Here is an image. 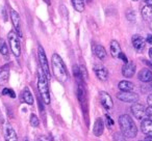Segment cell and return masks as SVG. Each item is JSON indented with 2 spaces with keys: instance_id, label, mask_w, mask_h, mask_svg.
<instances>
[{
  "instance_id": "obj_1",
  "label": "cell",
  "mask_w": 152,
  "mask_h": 141,
  "mask_svg": "<svg viewBox=\"0 0 152 141\" xmlns=\"http://www.w3.org/2000/svg\"><path fill=\"white\" fill-rule=\"evenodd\" d=\"M51 67H52V73L54 77L61 83H66L69 79L68 69L64 62L63 58L58 54L54 53L51 57Z\"/></svg>"
},
{
  "instance_id": "obj_2",
  "label": "cell",
  "mask_w": 152,
  "mask_h": 141,
  "mask_svg": "<svg viewBox=\"0 0 152 141\" xmlns=\"http://www.w3.org/2000/svg\"><path fill=\"white\" fill-rule=\"evenodd\" d=\"M119 126L121 132L126 138H134L137 135V128L128 114H123L119 117Z\"/></svg>"
},
{
  "instance_id": "obj_3",
  "label": "cell",
  "mask_w": 152,
  "mask_h": 141,
  "mask_svg": "<svg viewBox=\"0 0 152 141\" xmlns=\"http://www.w3.org/2000/svg\"><path fill=\"white\" fill-rule=\"evenodd\" d=\"M38 89L41 95V99L44 101V103L46 104V105H49L51 99H50V90H49L48 78H47L46 75L44 74L42 69H39V73H38Z\"/></svg>"
},
{
  "instance_id": "obj_4",
  "label": "cell",
  "mask_w": 152,
  "mask_h": 141,
  "mask_svg": "<svg viewBox=\"0 0 152 141\" xmlns=\"http://www.w3.org/2000/svg\"><path fill=\"white\" fill-rule=\"evenodd\" d=\"M20 36L15 30H12L7 34V40H9L10 48H11L13 54L16 57H19L21 55V44H20Z\"/></svg>"
},
{
  "instance_id": "obj_5",
  "label": "cell",
  "mask_w": 152,
  "mask_h": 141,
  "mask_svg": "<svg viewBox=\"0 0 152 141\" xmlns=\"http://www.w3.org/2000/svg\"><path fill=\"white\" fill-rule=\"evenodd\" d=\"M77 97H78V101L81 105V108L85 111L86 118L88 119V102L85 81H77Z\"/></svg>"
},
{
  "instance_id": "obj_6",
  "label": "cell",
  "mask_w": 152,
  "mask_h": 141,
  "mask_svg": "<svg viewBox=\"0 0 152 141\" xmlns=\"http://www.w3.org/2000/svg\"><path fill=\"white\" fill-rule=\"evenodd\" d=\"M38 58H39V62H40L41 69L44 72V74L46 75V77L48 78V80H50V69H49V63H48V59H47L46 53L44 51L41 45H39L38 47Z\"/></svg>"
},
{
  "instance_id": "obj_7",
  "label": "cell",
  "mask_w": 152,
  "mask_h": 141,
  "mask_svg": "<svg viewBox=\"0 0 152 141\" xmlns=\"http://www.w3.org/2000/svg\"><path fill=\"white\" fill-rule=\"evenodd\" d=\"M117 99L125 103H137L139 95L133 91H120L117 93Z\"/></svg>"
},
{
  "instance_id": "obj_8",
  "label": "cell",
  "mask_w": 152,
  "mask_h": 141,
  "mask_svg": "<svg viewBox=\"0 0 152 141\" xmlns=\"http://www.w3.org/2000/svg\"><path fill=\"white\" fill-rule=\"evenodd\" d=\"M130 111L137 119H144L146 116V108L142 104L133 103L130 108Z\"/></svg>"
},
{
  "instance_id": "obj_9",
  "label": "cell",
  "mask_w": 152,
  "mask_h": 141,
  "mask_svg": "<svg viewBox=\"0 0 152 141\" xmlns=\"http://www.w3.org/2000/svg\"><path fill=\"white\" fill-rule=\"evenodd\" d=\"M99 100L101 105L103 106L104 109L110 110L114 106V102H113L112 97L110 95V93H107L106 91H100L99 93Z\"/></svg>"
},
{
  "instance_id": "obj_10",
  "label": "cell",
  "mask_w": 152,
  "mask_h": 141,
  "mask_svg": "<svg viewBox=\"0 0 152 141\" xmlns=\"http://www.w3.org/2000/svg\"><path fill=\"white\" fill-rule=\"evenodd\" d=\"M131 43H132V46L137 52H142V51L145 49L146 46V40L143 36H141L140 34H134L131 38Z\"/></svg>"
},
{
  "instance_id": "obj_11",
  "label": "cell",
  "mask_w": 152,
  "mask_h": 141,
  "mask_svg": "<svg viewBox=\"0 0 152 141\" xmlns=\"http://www.w3.org/2000/svg\"><path fill=\"white\" fill-rule=\"evenodd\" d=\"M11 19L13 26L15 28V31L18 33V35L21 38L22 36V30H21V23H20V16L18 14V12L12 9L11 11Z\"/></svg>"
},
{
  "instance_id": "obj_12",
  "label": "cell",
  "mask_w": 152,
  "mask_h": 141,
  "mask_svg": "<svg viewBox=\"0 0 152 141\" xmlns=\"http://www.w3.org/2000/svg\"><path fill=\"white\" fill-rule=\"evenodd\" d=\"M94 73H95L96 77L99 79L100 81H106L108 79V72L103 65L97 64L94 67Z\"/></svg>"
},
{
  "instance_id": "obj_13",
  "label": "cell",
  "mask_w": 152,
  "mask_h": 141,
  "mask_svg": "<svg viewBox=\"0 0 152 141\" xmlns=\"http://www.w3.org/2000/svg\"><path fill=\"white\" fill-rule=\"evenodd\" d=\"M4 139L5 141H18V136L15 129L11 124H5L4 128Z\"/></svg>"
},
{
  "instance_id": "obj_14",
  "label": "cell",
  "mask_w": 152,
  "mask_h": 141,
  "mask_svg": "<svg viewBox=\"0 0 152 141\" xmlns=\"http://www.w3.org/2000/svg\"><path fill=\"white\" fill-rule=\"evenodd\" d=\"M135 73V65L133 62H127L122 67V75L125 78H131L134 76Z\"/></svg>"
},
{
  "instance_id": "obj_15",
  "label": "cell",
  "mask_w": 152,
  "mask_h": 141,
  "mask_svg": "<svg viewBox=\"0 0 152 141\" xmlns=\"http://www.w3.org/2000/svg\"><path fill=\"white\" fill-rule=\"evenodd\" d=\"M93 52L95 54V56L97 58H99L100 60H104L107 56V53H106V50L102 45L99 44H94L93 45Z\"/></svg>"
},
{
  "instance_id": "obj_16",
  "label": "cell",
  "mask_w": 152,
  "mask_h": 141,
  "mask_svg": "<svg viewBox=\"0 0 152 141\" xmlns=\"http://www.w3.org/2000/svg\"><path fill=\"white\" fill-rule=\"evenodd\" d=\"M137 78H139L140 81H142L144 83L152 82V72L148 69H143L139 72Z\"/></svg>"
},
{
  "instance_id": "obj_17",
  "label": "cell",
  "mask_w": 152,
  "mask_h": 141,
  "mask_svg": "<svg viewBox=\"0 0 152 141\" xmlns=\"http://www.w3.org/2000/svg\"><path fill=\"white\" fill-rule=\"evenodd\" d=\"M104 131V121L102 118H97L94 124L93 127V134L95 135L96 137H100L102 134H103Z\"/></svg>"
},
{
  "instance_id": "obj_18",
  "label": "cell",
  "mask_w": 152,
  "mask_h": 141,
  "mask_svg": "<svg viewBox=\"0 0 152 141\" xmlns=\"http://www.w3.org/2000/svg\"><path fill=\"white\" fill-rule=\"evenodd\" d=\"M141 130L146 136L152 137V120L148 119V118H145V119L142 120Z\"/></svg>"
},
{
  "instance_id": "obj_19",
  "label": "cell",
  "mask_w": 152,
  "mask_h": 141,
  "mask_svg": "<svg viewBox=\"0 0 152 141\" xmlns=\"http://www.w3.org/2000/svg\"><path fill=\"white\" fill-rule=\"evenodd\" d=\"M21 98H22V101H23L24 103L27 104V105H32V104H34V102L31 91L29 90V88H28L27 86L24 87V89L22 90Z\"/></svg>"
},
{
  "instance_id": "obj_20",
  "label": "cell",
  "mask_w": 152,
  "mask_h": 141,
  "mask_svg": "<svg viewBox=\"0 0 152 141\" xmlns=\"http://www.w3.org/2000/svg\"><path fill=\"white\" fill-rule=\"evenodd\" d=\"M110 54L114 58H118L119 57V54L121 53V47H120V44H119L117 40H112L110 42Z\"/></svg>"
},
{
  "instance_id": "obj_21",
  "label": "cell",
  "mask_w": 152,
  "mask_h": 141,
  "mask_svg": "<svg viewBox=\"0 0 152 141\" xmlns=\"http://www.w3.org/2000/svg\"><path fill=\"white\" fill-rule=\"evenodd\" d=\"M118 87L121 91H133V89H134L133 83H131L130 81H127V80L120 81L118 84Z\"/></svg>"
},
{
  "instance_id": "obj_22",
  "label": "cell",
  "mask_w": 152,
  "mask_h": 141,
  "mask_svg": "<svg viewBox=\"0 0 152 141\" xmlns=\"http://www.w3.org/2000/svg\"><path fill=\"white\" fill-rule=\"evenodd\" d=\"M10 69L7 67H3L0 69V85H4L9 81Z\"/></svg>"
},
{
  "instance_id": "obj_23",
  "label": "cell",
  "mask_w": 152,
  "mask_h": 141,
  "mask_svg": "<svg viewBox=\"0 0 152 141\" xmlns=\"http://www.w3.org/2000/svg\"><path fill=\"white\" fill-rule=\"evenodd\" d=\"M142 17L144 18V20L146 21H152V7H148V5H145L143 7L141 11Z\"/></svg>"
},
{
  "instance_id": "obj_24",
  "label": "cell",
  "mask_w": 152,
  "mask_h": 141,
  "mask_svg": "<svg viewBox=\"0 0 152 141\" xmlns=\"http://www.w3.org/2000/svg\"><path fill=\"white\" fill-rule=\"evenodd\" d=\"M72 1V5H73L74 9L76 12H81L85 11V0H71Z\"/></svg>"
},
{
  "instance_id": "obj_25",
  "label": "cell",
  "mask_w": 152,
  "mask_h": 141,
  "mask_svg": "<svg viewBox=\"0 0 152 141\" xmlns=\"http://www.w3.org/2000/svg\"><path fill=\"white\" fill-rule=\"evenodd\" d=\"M0 53H1L3 56H7V55H9L7 44L3 38H0Z\"/></svg>"
},
{
  "instance_id": "obj_26",
  "label": "cell",
  "mask_w": 152,
  "mask_h": 141,
  "mask_svg": "<svg viewBox=\"0 0 152 141\" xmlns=\"http://www.w3.org/2000/svg\"><path fill=\"white\" fill-rule=\"evenodd\" d=\"M29 122H30V126L34 127V128H37V127H39V124H40V120H39L38 116H37L36 114H34V113L30 115Z\"/></svg>"
},
{
  "instance_id": "obj_27",
  "label": "cell",
  "mask_w": 152,
  "mask_h": 141,
  "mask_svg": "<svg viewBox=\"0 0 152 141\" xmlns=\"http://www.w3.org/2000/svg\"><path fill=\"white\" fill-rule=\"evenodd\" d=\"M2 95H9V97H11L12 99H15V98H16L15 91H14L12 88H4L2 90Z\"/></svg>"
},
{
  "instance_id": "obj_28",
  "label": "cell",
  "mask_w": 152,
  "mask_h": 141,
  "mask_svg": "<svg viewBox=\"0 0 152 141\" xmlns=\"http://www.w3.org/2000/svg\"><path fill=\"white\" fill-rule=\"evenodd\" d=\"M114 141H127L126 137L122 133H115L114 134Z\"/></svg>"
},
{
  "instance_id": "obj_29",
  "label": "cell",
  "mask_w": 152,
  "mask_h": 141,
  "mask_svg": "<svg viewBox=\"0 0 152 141\" xmlns=\"http://www.w3.org/2000/svg\"><path fill=\"white\" fill-rule=\"evenodd\" d=\"M105 120H106V124H107L108 128H112V127L114 126V120H113V118L110 117L108 114H105Z\"/></svg>"
},
{
  "instance_id": "obj_30",
  "label": "cell",
  "mask_w": 152,
  "mask_h": 141,
  "mask_svg": "<svg viewBox=\"0 0 152 141\" xmlns=\"http://www.w3.org/2000/svg\"><path fill=\"white\" fill-rule=\"evenodd\" d=\"M79 69H80V73H81V76H83V80H87L88 79V72L87 69H86V67H83V65H81V67H79Z\"/></svg>"
},
{
  "instance_id": "obj_31",
  "label": "cell",
  "mask_w": 152,
  "mask_h": 141,
  "mask_svg": "<svg viewBox=\"0 0 152 141\" xmlns=\"http://www.w3.org/2000/svg\"><path fill=\"white\" fill-rule=\"evenodd\" d=\"M127 19H128L129 21H134V20H135L134 12H133V11H128V12H127Z\"/></svg>"
},
{
  "instance_id": "obj_32",
  "label": "cell",
  "mask_w": 152,
  "mask_h": 141,
  "mask_svg": "<svg viewBox=\"0 0 152 141\" xmlns=\"http://www.w3.org/2000/svg\"><path fill=\"white\" fill-rule=\"evenodd\" d=\"M146 117L148 119H151L152 120V107H147L146 108Z\"/></svg>"
},
{
  "instance_id": "obj_33",
  "label": "cell",
  "mask_w": 152,
  "mask_h": 141,
  "mask_svg": "<svg viewBox=\"0 0 152 141\" xmlns=\"http://www.w3.org/2000/svg\"><path fill=\"white\" fill-rule=\"evenodd\" d=\"M118 58H120L121 60H122V61H123V62H124V63H127V62H128V59H127L126 55H125V54H124V53H123V52H121L120 54H119V57H118Z\"/></svg>"
},
{
  "instance_id": "obj_34",
  "label": "cell",
  "mask_w": 152,
  "mask_h": 141,
  "mask_svg": "<svg viewBox=\"0 0 152 141\" xmlns=\"http://www.w3.org/2000/svg\"><path fill=\"white\" fill-rule=\"evenodd\" d=\"M146 43L152 45V34H148L147 38H146Z\"/></svg>"
},
{
  "instance_id": "obj_35",
  "label": "cell",
  "mask_w": 152,
  "mask_h": 141,
  "mask_svg": "<svg viewBox=\"0 0 152 141\" xmlns=\"http://www.w3.org/2000/svg\"><path fill=\"white\" fill-rule=\"evenodd\" d=\"M147 103H148V105H149L150 107H152V93H151V95H148V98H147Z\"/></svg>"
},
{
  "instance_id": "obj_36",
  "label": "cell",
  "mask_w": 152,
  "mask_h": 141,
  "mask_svg": "<svg viewBox=\"0 0 152 141\" xmlns=\"http://www.w3.org/2000/svg\"><path fill=\"white\" fill-rule=\"evenodd\" d=\"M37 141H50V139L47 138V137H45V136H42V137H40Z\"/></svg>"
},
{
  "instance_id": "obj_37",
  "label": "cell",
  "mask_w": 152,
  "mask_h": 141,
  "mask_svg": "<svg viewBox=\"0 0 152 141\" xmlns=\"http://www.w3.org/2000/svg\"><path fill=\"white\" fill-rule=\"evenodd\" d=\"M144 2L146 3V5L152 7V0H144Z\"/></svg>"
},
{
  "instance_id": "obj_38",
  "label": "cell",
  "mask_w": 152,
  "mask_h": 141,
  "mask_svg": "<svg viewBox=\"0 0 152 141\" xmlns=\"http://www.w3.org/2000/svg\"><path fill=\"white\" fill-rule=\"evenodd\" d=\"M144 63H145V64H147L150 69H152V62H150V61H148V60H144Z\"/></svg>"
},
{
  "instance_id": "obj_39",
  "label": "cell",
  "mask_w": 152,
  "mask_h": 141,
  "mask_svg": "<svg viewBox=\"0 0 152 141\" xmlns=\"http://www.w3.org/2000/svg\"><path fill=\"white\" fill-rule=\"evenodd\" d=\"M148 54H149L150 59L152 60V48H150V49H149V52H148Z\"/></svg>"
},
{
  "instance_id": "obj_40",
  "label": "cell",
  "mask_w": 152,
  "mask_h": 141,
  "mask_svg": "<svg viewBox=\"0 0 152 141\" xmlns=\"http://www.w3.org/2000/svg\"><path fill=\"white\" fill-rule=\"evenodd\" d=\"M145 141H152V137H149V136H147V138L145 139Z\"/></svg>"
},
{
  "instance_id": "obj_41",
  "label": "cell",
  "mask_w": 152,
  "mask_h": 141,
  "mask_svg": "<svg viewBox=\"0 0 152 141\" xmlns=\"http://www.w3.org/2000/svg\"><path fill=\"white\" fill-rule=\"evenodd\" d=\"M43 1H44V2L45 3H47V4H49V5H50V0H43Z\"/></svg>"
},
{
  "instance_id": "obj_42",
  "label": "cell",
  "mask_w": 152,
  "mask_h": 141,
  "mask_svg": "<svg viewBox=\"0 0 152 141\" xmlns=\"http://www.w3.org/2000/svg\"><path fill=\"white\" fill-rule=\"evenodd\" d=\"M150 88H152V82H151V84H150Z\"/></svg>"
},
{
  "instance_id": "obj_43",
  "label": "cell",
  "mask_w": 152,
  "mask_h": 141,
  "mask_svg": "<svg viewBox=\"0 0 152 141\" xmlns=\"http://www.w3.org/2000/svg\"><path fill=\"white\" fill-rule=\"evenodd\" d=\"M25 141H29V140H28V139H25Z\"/></svg>"
},
{
  "instance_id": "obj_44",
  "label": "cell",
  "mask_w": 152,
  "mask_h": 141,
  "mask_svg": "<svg viewBox=\"0 0 152 141\" xmlns=\"http://www.w3.org/2000/svg\"><path fill=\"white\" fill-rule=\"evenodd\" d=\"M132 1H137V0H132Z\"/></svg>"
}]
</instances>
